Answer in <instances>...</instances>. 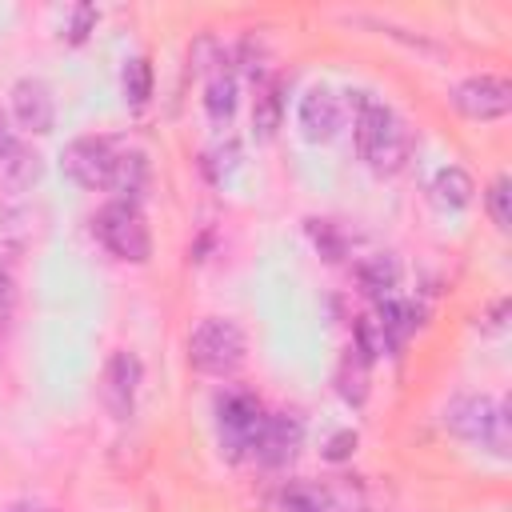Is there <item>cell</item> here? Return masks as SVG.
<instances>
[{"label": "cell", "instance_id": "1", "mask_svg": "<svg viewBox=\"0 0 512 512\" xmlns=\"http://www.w3.org/2000/svg\"><path fill=\"white\" fill-rule=\"evenodd\" d=\"M344 108L352 116V140L360 160L380 176L400 172L412 156V136H408V124L396 116V108H388L380 96L364 88L344 92Z\"/></svg>", "mask_w": 512, "mask_h": 512}, {"label": "cell", "instance_id": "18", "mask_svg": "<svg viewBox=\"0 0 512 512\" xmlns=\"http://www.w3.org/2000/svg\"><path fill=\"white\" fill-rule=\"evenodd\" d=\"M508 200H512V184H508V176H496L484 192V204H488V216L500 232H508V224H512V204Z\"/></svg>", "mask_w": 512, "mask_h": 512}, {"label": "cell", "instance_id": "20", "mask_svg": "<svg viewBox=\"0 0 512 512\" xmlns=\"http://www.w3.org/2000/svg\"><path fill=\"white\" fill-rule=\"evenodd\" d=\"M360 284H364V292H372V296L392 292V284H396V264H392L388 256H372V260L360 268Z\"/></svg>", "mask_w": 512, "mask_h": 512}, {"label": "cell", "instance_id": "13", "mask_svg": "<svg viewBox=\"0 0 512 512\" xmlns=\"http://www.w3.org/2000/svg\"><path fill=\"white\" fill-rule=\"evenodd\" d=\"M236 96H240L236 72L224 68V60H220V68H212L208 84H204V112H208V120L212 124H228L232 112H236Z\"/></svg>", "mask_w": 512, "mask_h": 512}, {"label": "cell", "instance_id": "11", "mask_svg": "<svg viewBox=\"0 0 512 512\" xmlns=\"http://www.w3.org/2000/svg\"><path fill=\"white\" fill-rule=\"evenodd\" d=\"M12 116L28 132H48L52 120H56V100H52L48 84L44 80H32V76L16 80L12 84Z\"/></svg>", "mask_w": 512, "mask_h": 512}, {"label": "cell", "instance_id": "17", "mask_svg": "<svg viewBox=\"0 0 512 512\" xmlns=\"http://www.w3.org/2000/svg\"><path fill=\"white\" fill-rule=\"evenodd\" d=\"M0 180H4L8 188H16V192L28 188V184H36V180H40V156L20 144V152L0 168Z\"/></svg>", "mask_w": 512, "mask_h": 512}, {"label": "cell", "instance_id": "14", "mask_svg": "<svg viewBox=\"0 0 512 512\" xmlns=\"http://www.w3.org/2000/svg\"><path fill=\"white\" fill-rule=\"evenodd\" d=\"M144 184H148V160H144L140 152H120L116 172H112V192H116V200L136 204L140 192H144Z\"/></svg>", "mask_w": 512, "mask_h": 512}, {"label": "cell", "instance_id": "10", "mask_svg": "<svg viewBox=\"0 0 512 512\" xmlns=\"http://www.w3.org/2000/svg\"><path fill=\"white\" fill-rule=\"evenodd\" d=\"M140 360L132 352H116L104 368V404L112 412V420H128L136 408V392H140Z\"/></svg>", "mask_w": 512, "mask_h": 512}, {"label": "cell", "instance_id": "21", "mask_svg": "<svg viewBox=\"0 0 512 512\" xmlns=\"http://www.w3.org/2000/svg\"><path fill=\"white\" fill-rule=\"evenodd\" d=\"M92 24H96V8L76 4V8H72V24H68V40H72V44H80V40L92 32Z\"/></svg>", "mask_w": 512, "mask_h": 512}, {"label": "cell", "instance_id": "12", "mask_svg": "<svg viewBox=\"0 0 512 512\" xmlns=\"http://www.w3.org/2000/svg\"><path fill=\"white\" fill-rule=\"evenodd\" d=\"M472 192H476V184H472V176H468L460 164H444V168L428 180V200H432L440 212H460V208H468V204H472Z\"/></svg>", "mask_w": 512, "mask_h": 512}, {"label": "cell", "instance_id": "23", "mask_svg": "<svg viewBox=\"0 0 512 512\" xmlns=\"http://www.w3.org/2000/svg\"><path fill=\"white\" fill-rule=\"evenodd\" d=\"M352 448H356V432H336L328 440V460H344Z\"/></svg>", "mask_w": 512, "mask_h": 512}, {"label": "cell", "instance_id": "8", "mask_svg": "<svg viewBox=\"0 0 512 512\" xmlns=\"http://www.w3.org/2000/svg\"><path fill=\"white\" fill-rule=\"evenodd\" d=\"M452 104L468 116V120H500L512 104V88L500 76H468L452 88Z\"/></svg>", "mask_w": 512, "mask_h": 512}, {"label": "cell", "instance_id": "9", "mask_svg": "<svg viewBox=\"0 0 512 512\" xmlns=\"http://www.w3.org/2000/svg\"><path fill=\"white\" fill-rule=\"evenodd\" d=\"M300 440H304V424L288 412H268L264 416V428L256 436V448H252V460L264 464V468H284L296 452H300Z\"/></svg>", "mask_w": 512, "mask_h": 512}, {"label": "cell", "instance_id": "16", "mask_svg": "<svg viewBox=\"0 0 512 512\" xmlns=\"http://www.w3.org/2000/svg\"><path fill=\"white\" fill-rule=\"evenodd\" d=\"M120 84H124V100H128L132 108L148 104V96H152V64H148L144 56H132V60L124 64Z\"/></svg>", "mask_w": 512, "mask_h": 512}, {"label": "cell", "instance_id": "2", "mask_svg": "<svg viewBox=\"0 0 512 512\" xmlns=\"http://www.w3.org/2000/svg\"><path fill=\"white\" fill-rule=\"evenodd\" d=\"M444 428L480 448V452H492V456H508V404L488 396V392H464V396H452L448 408H444Z\"/></svg>", "mask_w": 512, "mask_h": 512}, {"label": "cell", "instance_id": "3", "mask_svg": "<svg viewBox=\"0 0 512 512\" xmlns=\"http://www.w3.org/2000/svg\"><path fill=\"white\" fill-rule=\"evenodd\" d=\"M188 360L204 376H228L244 364V332L232 320L208 316L188 336Z\"/></svg>", "mask_w": 512, "mask_h": 512}, {"label": "cell", "instance_id": "5", "mask_svg": "<svg viewBox=\"0 0 512 512\" xmlns=\"http://www.w3.org/2000/svg\"><path fill=\"white\" fill-rule=\"evenodd\" d=\"M92 232H96V240H100L116 260H124V264H144V260L152 256L148 224H144L140 208L128 204V200L104 204L100 216H96V224H92Z\"/></svg>", "mask_w": 512, "mask_h": 512}, {"label": "cell", "instance_id": "19", "mask_svg": "<svg viewBox=\"0 0 512 512\" xmlns=\"http://www.w3.org/2000/svg\"><path fill=\"white\" fill-rule=\"evenodd\" d=\"M252 124L260 128V136H272L276 124H280V88L276 84H264L260 96H256V108H252Z\"/></svg>", "mask_w": 512, "mask_h": 512}, {"label": "cell", "instance_id": "4", "mask_svg": "<svg viewBox=\"0 0 512 512\" xmlns=\"http://www.w3.org/2000/svg\"><path fill=\"white\" fill-rule=\"evenodd\" d=\"M264 408L248 392H220L216 396V440L228 460H252L256 436L264 428Z\"/></svg>", "mask_w": 512, "mask_h": 512}, {"label": "cell", "instance_id": "22", "mask_svg": "<svg viewBox=\"0 0 512 512\" xmlns=\"http://www.w3.org/2000/svg\"><path fill=\"white\" fill-rule=\"evenodd\" d=\"M20 152V140H16V132H12V124H8V116L0 112V168L12 160Z\"/></svg>", "mask_w": 512, "mask_h": 512}, {"label": "cell", "instance_id": "7", "mask_svg": "<svg viewBox=\"0 0 512 512\" xmlns=\"http://www.w3.org/2000/svg\"><path fill=\"white\" fill-rule=\"evenodd\" d=\"M120 152L112 148V140L104 136H80L64 148V172L80 184V188H112V172H116Z\"/></svg>", "mask_w": 512, "mask_h": 512}, {"label": "cell", "instance_id": "24", "mask_svg": "<svg viewBox=\"0 0 512 512\" xmlns=\"http://www.w3.org/2000/svg\"><path fill=\"white\" fill-rule=\"evenodd\" d=\"M4 300H8V272H4V264H0V308H4Z\"/></svg>", "mask_w": 512, "mask_h": 512}, {"label": "cell", "instance_id": "15", "mask_svg": "<svg viewBox=\"0 0 512 512\" xmlns=\"http://www.w3.org/2000/svg\"><path fill=\"white\" fill-rule=\"evenodd\" d=\"M276 512H340L336 500L312 484H288L276 496Z\"/></svg>", "mask_w": 512, "mask_h": 512}, {"label": "cell", "instance_id": "6", "mask_svg": "<svg viewBox=\"0 0 512 512\" xmlns=\"http://www.w3.org/2000/svg\"><path fill=\"white\" fill-rule=\"evenodd\" d=\"M344 116H348L344 96L336 88H328V84H312L296 104V124H300L304 140H312V144L336 140L340 128H344Z\"/></svg>", "mask_w": 512, "mask_h": 512}, {"label": "cell", "instance_id": "25", "mask_svg": "<svg viewBox=\"0 0 512 512\" xmlns=\"http://www.w3.org/2000/svg\"><path fill=\"white\" fill-rule=\"evenodd\" d=\"M340 512H344V508H340ZM352 512H368V508H352Z\"/></svg>", "mask_w": 512, "mask_h": 512}]
</instances>
